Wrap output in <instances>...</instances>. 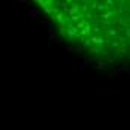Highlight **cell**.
Wrapping results in <instances>:
<instances>
[{
  "label": "cell",
  "mask_w": 130,
  "mask_h": 130,
  "mask_svg": "<svg viewBox=\"0 0 130 130\" xmlns=\"http://www.w3.org/2000/svg\"><path fill=\"white\" fill-rule=\"evenodd\" d=\"M58 38L102 64H130V0H28Z\"/></svg>",
  "instance_id": "6da1fadb"
}]
</instances>
